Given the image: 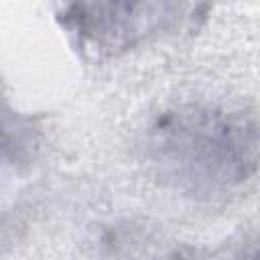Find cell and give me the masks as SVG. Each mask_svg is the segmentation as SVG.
Masks as SVG:
<instances>
[{"label": "cell", "mask_w": 260, "mask_h": 260, "mask_svg": "<svg viewBox=\"0 0 260 260\" xmlns=\"http://www.w3.org/2000/svg\"><path fill=\"white\" fill-rule=\"evenodd\" d=\"M144 154L165 185L211 201L260 171V118L223 104H181L146 128Z\"/></svg>", "instance_id": "obj_1"}, {"label": "cell", "mask_w": 260, "mask_h": 260, "mask_svg": "<svg viewBox=\"0 0 260 260\" xmlns=\"http://www.w3.org/2000/svg\"><path fill=\"white\" fill-rule=\"evenodd\" d=\"M179 12L181 6L169 2H93L67 6L59 22L83 55L104 59L169 30L179 20Z\"/></svg>", "instance_id": "obj_2"}]
</instances>
